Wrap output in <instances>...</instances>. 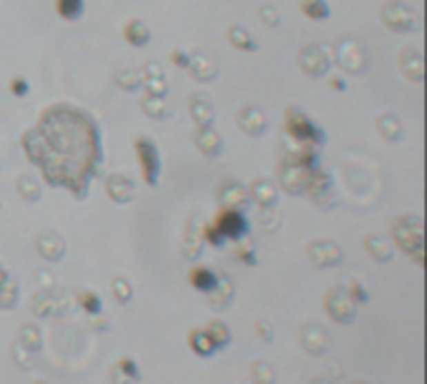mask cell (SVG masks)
Masks as SVG:
<instances>
[{
  "mask_svg": "<svg viewBox=\"0 0 427 384\" xmlns=\"http://www.w3.org/2000/svg\"><path fill=\"white\" fill-rule=\"evenodd\" d=\"M192 285L200 287V290H210V287L215 285V280H212V274L208 272V270H195V274H192Z\"/></svg>",
  "mask_w": 427,
  "mask_h": 384,
  "instance_id": "1",
  "label": "cell"
}]
</instances>
